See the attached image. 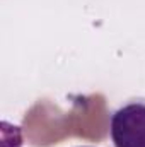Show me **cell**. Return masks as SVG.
<instances>
[{
	"instance_id": "7a4b0ae2",
	"label": "cell",
	"mask_w": 145,
	"mask_h": 147,
	"mask_svg": "<svg viewBox=\"0 0 145 147\" xmlns=\"http://www.w3.org/2000/svg\"><path fill=\"white\" fill-rule=\"evenodd\" d=\"M79 147H92V146H79Z\"/></svg>"
},
{
	"instance_id": "6da1fadb",
	"label": "cell",
	"mask_w": 145,
	"mask_h": 147,
	"mask_svg": "<svg viewBox=\"0 0 145 147\" xmlns=\"http://www.w3.org/2000/svg\"><path fill=\"white\" fill-rule=\"evenodd\" d=\"M109 139L113 147H145V98L126 99L111 113Z\"/></svg>"
}]
</instances>
